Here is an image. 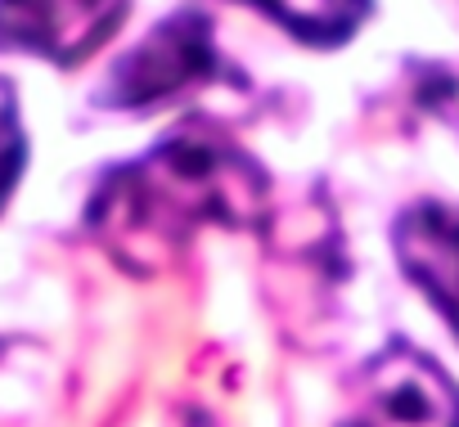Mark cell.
I'll list each match as a JSON object with an SVG mask.
<instances>
[{
    "instance_id": "1",
    "label": "cell",
    "mask_w": 459,
    "mask_h": 427,
    "mask_svg": "<svg viewBox=\"0 0 459 427\" xmlns=\"http://www.w3.org/2000/svg\"><path fill=\"white\" fill-rule=\"evenodd\" d=\"M266 211L262 167L212 126H180L153 153L117 167L95 202L91 226L117 261L149 270L203 226H253Z\"/></svg>"
},
{
    "instance_id": "2",
    "label": "cell",
    "mask_w": 459,
    "mask_h": 427,
    "mask_svg": "<svg viewBox=\"0 0 459 427\" xmlns=\"http://www.w3.org/2000/svg\"><path fill=\"white\" fill-rule=\"evenodd\" d=\"M338 427H459V387L432 355L396 342L360 369Z\"/></svg>"
},
{
    "instance_id": "3",
    "label": "cell",
    "mask_w": 459,
    "mask_h": 427,
    "mask_svg": "<svg viewBox=\"0 0 459 427\" xmlns=\"http://www.w3.org/2000/svg\"><path fill=\"white\" fill-rule=\"evenodd\" d=\"M221 77V55L212 46V23L198 10L171 14L158 23L117 68L108 81V104L144 113L185 95L189 86H207Z\"/></svg>"
},
{
    "instance_id": "4",
    "label": "cell",
    "mask_w": 459,
    "mask_h": 427,
    "mask_svg": "<svg viewBox=\"0 0 459 427\" xmlns=\"http://www.w3.org/2000/svg\"><path fill=\"white\" fill-rule=\"evenodd\" d=\"M126 14V0H0V50L82 64Z\"/></svg>"
},
{
    "instance_id": "5",
    "label": "cell",
    "mask_w": 459,
    "mask_h": 427,
    "mask_svg": "<svg viewBox=\"0 0 459 427\" xmlns=\"http://www.w3.org/2000/svg\"><path fill=\"white\" fill-rule=\"evenodd\" d=\"M392 243L401 270L459 333V211L441 202H419L401 211Z\"/></svg>"
},
{
    "instance_id": "6",
    "label": "cell",
    "mask_w": 459,
    "mask_h": 427,
    "mask_svg": "<svg viewBox=\"0 0 459 427\" xmlns=\"http://www.w3.org/2000/svg\"><path fill=\"white\" fill-rule=\"evenodd\" d=\"M239 5H257L307 46H342L369 14V0H239Z\"/></svg>"
},
{
    "instance_id": "7",
    "label": "cell",
    "mask_w": 459,
    "mask_h": 427,
    "mask_svg": "<svg viewBox=\"0 0 459 427\" xmlns=\"http://www.w3.org/2000/svg\"><path fill=\"white\" fill-rule=\"evenodd\" d=\"M23 171V126H19V104L14 90L0 81V207H5L14 180Z\"/></svg>"
},
{
    "instance_id": "8",
    "label": "cell",
    "mask_w": 459,
    "mask_h": 427,
    "mask_svg": "<svg viewBox=\"0 0 459 427\" xmlns=\"http://www.w3.org/2000/svg\"><path fill=\"white\" fill-rule=\"evenodd\" d=\"M423 104L459 126V68H428L423 73Z\"/></svg>"
}]
</instances>
